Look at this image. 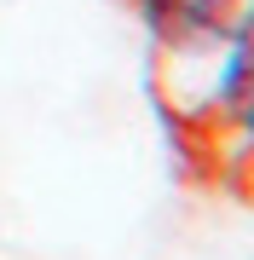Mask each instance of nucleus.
Here are the masks:
<instances>
[{"instance_id": "nucleus-1", "label": "nucleus", "mask_w": 254, "mask_h": 260, "mask_svg": "<svg viewBox=\"0 0 254 260\" xmlns=\"http://www.w3.org/2000/svg\"><path fill=\"white\" fill-rule=\"evenodd\" d=\"M226 70H220V110L254 139V6H243L226 29Z\"/></svg>"}, {"instance_id": "nucleus-2", "label": "nucleus", "mask_w": 254, "mask_h": 260, "mask_svg": "<svg viewBox=\"0 0 254 260\" xmlns=\"http://www.w3.org/2000/svg\"><path fill=\"white\" fill-rule=\"evenodd\" d=\"M144 12L168 41H220L237 18L231 0H144Z\"/></svg>"}]
</instances>
